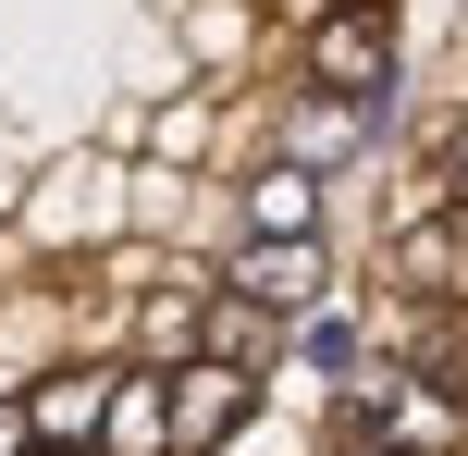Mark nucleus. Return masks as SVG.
Masks as SVG:
<instances>
[{
	"mask_svg": "<svg viewBox=\"0 0 468 456\" xmlns=\"http://www.w3.org/2000/svg\"><path fill=\"white\" fill-rule=\"evenodd\" d=\"M308 370H333V383L357 370V334H346V321H308Z\"/></svg>",
	"mask_w": 468,
	"mask_h": 456,
	"instance_id": "nucleus-10",
	"label": "nucleus"
},
{
	"mask_svg": "<svg viewBox=\"0 0 468 456\" xmlns=\"http://www.w3.org/2000/svg\"><path fill=\"white\" fill-rule=\"evenodd\" d=\"M308 222H321V186L308 173H259L247 186V235H308Z\"/></svg>",
	"mask_w": 468,
	"mask_h": 456,
	"instance_id": "nucleus-9",
	"label": "nucleus"
},
{
	"mask_svg": "<svg viewBox=\"0 0 468 456\" xmlns=\"http://www.w3.org/2000/svg\"><path fill=\"white\" fill-rule=\"evenodd\" d=\"M308 87H321V99H346V111L370 123L382 99H395V25H382V13H357V0H346V13L321 25V49H308Z\"/></svg>",
	"mask_w": 468,
	"mask_h": 456,
	"instance_id": "nucleus-2",
	"label": "nucleus"
},
{
	"mask_svg": "<svg viewBox=\"0 0 468 456\" xmlns=\"http://www.w3.org/2000/svg\"><path fill=\"white\" fill-rule=\"evenodd\" d=\"M25 456H74V444H25Z\"/></svg>",
	"mask_w": 468,
	"mask_h": 456,
	"instance_id": "nucleus-12",
	"label": "nucleus"
},
{
	"mask_svg": "<svg viewBox=\"0 0 468 456\" xmlns=\"http://www.w3.org/2000/svg\"><path fill=\"white\" fill-rule=\"evenodd\" d=\"M407 210H468V111L420 123V186H407Z\"/></svg>",
	"mask_w": 468,
	"mask_h": 456,
	"instance_id": "nucleus-8",
	"label": "nucleus"
},
{
	"mask_svg": "<svg viewBox=\"0 0 468 456\" xmlns=\"http://www.w3.org/2000/svg\"><path fill=\"white\" fill-rule=\"evenodd\" d=\"M99 408H112V358L49 370V383L25 395V432H37V444H87V432H99Z\"/></svg>",
	"mask_w": 468,
	"mask_h": 456,
	"instance_id": "nucleus-6",
	"label": "nucleus"
},
{
	"mask_svg": "<svg viewBox=\"0 0 468 456\" xmlns=\"http://www.w3.org/2000/svg\"><path fill=\"white\" fill-rule=\"evenodd\" d=\"M382 284L431 321H468V210H407L382 247Z\"/></svg>",
	"mask_w": 468,
	"mask_h": 456,
	"instance_id": "nucleus-1",
	"label": "nucleus"
},
{
	"mask_svg": "<svg viewBox=\"0 0 468 456\" xmlns=\"http://www.w3.org/2000/svg\"><path fill=\"white\" fill-rule=\"evenodd\" d=\"M25 444H37V432H25V408H0V456H25Z\"/></svg>",
	"mask_w": 468,
	"mask_h": 456,
	"instance_id": "nucleus-11",
	"label": "nucleus"
},
{
	"mask_svg": "<svg viewBox=\"0 0 468 456\" xmlns=\"http://www.w3.org/2000/svg\"><path fill=\"white\" fill-rule=\"evenodd\" d=\"M247 370H210V358H186V370H173V383H161V419H173V456H210V444H234V432H247Z\"/></svg>",
	"mask_w": 468,
	"mask_h": 456,
	"instance_id": "nucleus-3",
	"label": "nucleus"
},
{
	"mask_svg": "<svg viewBox=\"0 0 468 456\" xmlns=\"http://www.w3.org/2000/svg\"><path fill=\"white\" fill-rule=\"evenodd\" d=\"M222 284L259 296V309H308V296H321V247H308V235H247Z\"/></svg>",
	"mask_w": 468,
	"mask_h": 456,
	"instance_id": "nucleus-5",
	"label": "nucleus"
},
{
	"mask_svg": "<svg viewBox=\"0 0 468 456\" xmlns=\"http://www.w3.org/2000/svg\"><path fill=\"white\" fill-rule=\"evenodd\" d=\"M99 456H173V419H161V370H112V408H99Z\"/></svg>",
	"mask_w": 468,
	"mask_h": 456,
	"instance_id": "nucleus-7",
	"label": "nucleus"
},
{
	"mask_svg": "<svg viewBox=\"0 0 468 456\" xmlns=\"http://www.w3.org/2000/svg\"><path fill=\"white\" fill-rule=\"evenodd\" d=\"M186 358H210V370H247V383H259V370H271L283 358V309H259V296H197V309H186Z\"/></svg>",
	"mask_w": 468,
	"mask_h": 456,
	"instance_id": "nucleus-4",
	"label": "nucleus"
},
{
	"mask_svg": "<svg viewBox=\"0 0 468 456\" xmlns=\"http://www.w3.org/2000/svg\"><path fill=\"white\" fill-rule=\"evenodd\" d=\"M296 13H321V0H296Z\"/></svg>",
	"mask_w": 468,
	"mask_h": 456,
	"instance_id": "nucleus-13",
	"label": "nucleus"
}]
</instances>
